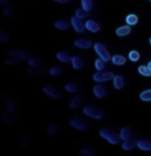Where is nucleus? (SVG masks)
<instances>
[{
  "instance_id": "nucleus-1",
  "label": "nucleus",
  "mask_w": 151,
  "mask_h": 156,
  "mask_svg": "<svg viewBox=\"0 0 151 156\" xmlns=\"http://www.w3.org/2000/svg\"><path fill=\"white\" fill-rule=\"evenodd\" d=\"M99 136L105 139L106 141H108L110 144L112 145H117L120 142V136H118L117 133H115L109 128H102L99 130Z\"/></svg>"
},
{
  "instance_id": "nucleus-2",
  "label": "nucleus",
  "mask_w": 151,
  "mask_h": 156,
  "mask_svg": "<svg viewBox=\"0 0 151 156\" xmlns=\"http://www.w3.org/2000/svg\"><path fill=\"white\" fill-rule=\"evenodd\" d=\"M83 114L89 118L93 119H102L105 116V112L99 108L93 107V105H86L83 108Z\"/></svg>"
},
{
  "instance_id": "nucleus-3",
  "label": "nucleus",
  "mask_w": 151,
  "mask_h": 156,
  "mask_svg": "<svg viewBox=\"0 0 151 156\" xmlns=\"http://www.w3.org/2000/svg\"><path fill=\"white\" fill-rule=\"evenodd\" d=\"M94 51L99 55V58H102L105 62H108L110 60H112V57L110 55V52L108 51V49L106 46L102 43H96L94 44Z\"/></svg>"
},
{
  "instance_id": "nucleus-4",
  "label": "nucleus",
  "mask_w": 151,
  "mask_h": 156,
  "mask_svg": "<svg viewBox=\"0 0 151 156\" xmlns=\"http://www.w3.org/2000/svg\"><path fill=\"white\" fill-rule=\"evenodd\" d=\"M70 124L74 128H76L77 130H80V131H85L89 127L88 123L79 117H71L70 119Z\"/></svg>"
},
{
  "instance_id": "nucleus-5",
  "label": "nucleus",
  "mask_w": 151,
  "mask_h": 156,
  "mask_svg": "<svg viewBox=\"0 0 151 156\" xmlns=\"http://www.w3.org/2000/svg\"><path fill=\"white\" fill-rule=\"evenodd\" d=\"M92 78H93V80L95 82H97V83H102V82H108L110 80H113L114 75H113V73H111V71L100 70V71H97V73H93Z\"/></svg>"
},
{
  "instance_id": "nucleus-6",
  "label": "nucleus",
  "mask_w": 151,
  "mask_h": 156,
  "mask_svg": "<svg viewBox=\"0 0 151 156\" xmlns=\"http://www.w3.org/2000/svg\"><path fill=\"white\" fill-rule=\"evenodd\" d=\"M43 91L48 95V96H50L53 99L60 98V97H61V95H62L61 91H60L59 89L55 88V87H53L51 85H46L43 88Z\"/></svg>"
},
{
  "instance_id": "nucleus-7",
  "label": "nucleus",
  "mask_w": 151,
  "mask_h": 156,
  "mask_svg": "<svg viewBox=\"0 0 151 156\" xmlns=\"http://www.w3.org/2000/svg\"><path fill=\"white\" fill-rule=\"evenodd\" d=\"M70 23H71V26H73V28L75 29V31L77 33H83L84 31H85L86 26L80 18H78L75 16V17H73L70 19Z\"/></svg>"
},
{
  "instance_id": "nucleus-8",
  "label": "nucleus",
  "mask_w": 151,
  "mask_h": 156,
  "mask_svg": "<svg viewBox=\"0 0 151 156\" xmlns=\"http://www.w3.org/2000/svg\"><path fill=\"white\" fill-rule=\"evenodd\" d=\"M75 46L79 49H83V50H87V49H90L92 47V41H89V39H86V38H78L74 41Z\"/></svg>"
},
{
  "instance_id": "nucleus-9",
  "label": "nucleus",
  "mask_w": 151,
  "mask_h": 156,
  "mask_svg": "<svg viewBox=\"0 0 151 156\" xmlns=\"http://www.w3.org/2000/svg\"><path fill=\"white\" fill-rule=\"evenodd\" d=\"M83 102H84V97L80 96V95H77V96H74L73 98L70 100L68 107H70V109L77 110L83 105Z\"/></svg>"
},
{
  "instance_id": "nucleus-10",
  "label": "nucleus",
  "mask_w": 151,
  "mask_h": 156,
  "mask_svg": "<svg viewBox=\"0 0 151 156\" xmlns=\"http://www.w3.org/2000/svg\"><path fill=\"white\" fill-rule=\"evenodd\" d=\"M70 63H71V66H73V68H74V69H76V70H80V69H82V68L84 67L83 58H82L81 56H78V55L71 57Z\"/></svg>"
},
{
  "instance_id": "nucleus-11",
  "label": "nucleus",
  "mask_w": 151,
  "mask_h": 156,
  "mask_svg": "<svg viewBox=\"0 0 151 156\" xmlns=\"http://www.w3.org/2000/svg\"><path fill=\"white\" fill-rule=\"evenodd\" d=\"M85 26H86L87 30H89L90 32L96 33V32H99V31L100 30L99 24L97 23V22H95L94 20H88V21H86Z\"/></svg>"
},
{
  "instance_id": "nucleus-12",
  "label": "nucleus",
  "mask_w": 151,
  "mask_h": 156,
  "mask_svg": "<svg viewBox=\"0 0 151 156\" xmlns=\"http://www.w3.org/2000/svg\"><path fill=\"white\" fill-rule=\"evenodd\" d=\"M93 93L95 95V97H97V98H104L106 95H107V91H106L105 86L99 84V85H95L93 87Z\"/></svg>"
},
{
  "instance_id": "nucleus-13",
  "label": "nucleus",
  "mask_w": 151,
  "mask_h": 156,
  "mask_svg": "<svg viewBox=\"0 0 151 156\" xmlns=\"http://www.w3.org/2000/svg\"><path fill=\"white\" fill-rule=\"evenodd\" d=\"M56 58L59 60L60 62L62 63H66V62H70L71 60V57L70 55V53L66 52V51H60V52H57L56 54Z\"/></svg>"
},
{
  "instance_id": "nucleus-14",
  "label": "nucleus",
  "mask_w": 151,
  "mask_h": 156,
  "mask_svg": "<svg viewBox=\"0 0 151 156\" xmlns=\"http://www.w3.org/2000/svg\"><path fill=\"white\" fill-rule=\"evenodd\" d=\"M131 134H132L131 128L129 127V126H124V127L121 128L119 136H120V139L121 140H123V141H126V140L131 139Z\"/></svg>"
},
{
  "instance_id": "nucleus-15",
  "label": "nucleus",
  "mask_w": 151,
  "mask_h": 156,
  "mask_svg": "<svg viewBox=\"0 0 151 156\" xmlns=\"http://www.w3.org/2000/svg\"><path fill=\"white\" fill-rule=\"evenodd\" d=\"M70 25H71V23H68L67 21H65V20H58L54 24L55 28L58 29V30H62V31L70 29Z\"/></svg>"
},
{
  "instance_id": "nucleus-16",
  "label": "nucleus",
  "mask_w": 151,
  "mask_h": 156,
  "mask_svg": "<svg viewBox=\"0 0 151 156\" xmlns=\"http://www.w3.org/2000/svg\"><path fill=\"white\" fill-rule=\"evenodd\" d=\"M137 147L143 151H150L151 150V142L147 140H140L137 142Z\"/></svg>"
},
{
  "instance_id": "nucleus-17",
  "label": "nucleus",
  "mask_w": 151,
  "mask_h": 156,
  "mask_svg": "<svg viewBox=\"0 0 151 156\" xmlns=\"http://www.w3.org/2000/svg\"><path fill=\"white\" fill-rule=\"evenodd\" d=\"M131 26L129 25H125V26H120L119 28L116 29V35L118 36H126L131 33Z\"/></svg>"
},
{
  "instance_id": "nucleus-18",
  "label": "nucleus",
  "mask_w": 151,
  "mask_h": 156,
  "mask_svg": "<svg viewBox=\"0 0 151 156\" xmlns=\"http://www.w3.org/2000/svg\"><path fill=\"white\" fill-rule=\"evenodd\" d=\"M113 85L114 87H115V89H117V90H120V89H122L123 88V86H124V80H123V78L121 76H114V78H113Z\"/></svg>"
},
{
  "instance_id": "nucleus-19",
  "label": "nucleus",
  "mask_w": 151,
  "mask_h": 156,
  "mask_svg": "<svg viewBox=\"0 0 151 156\" xmlns=\"http://www.w3.org/2000/svg\"><path fill=\"white\" fill-rule=\"evenodd\" d=\"M64 88L68 93H77V92L80 91V86L78 84L74 83V82H70L64 86Z\"/></svg>"
},
{
  "instance_id": "nucleus-20",
  "label": "nucleus",
  "mask_w": 151,
  "mask_h": 156,
  "mask_svg": "<svg viewBox=\"0 0 151 156\" xmlns=\"http://www.w3.org/2000/svg\"><path fill=\"white\" fill-rule=\"evenodd\" d=\"M41 64H43V62L38 57H31L28 59V65L31 68H39L41 66Z\"/></svg>"
},
{
  "instance_id": "nucleus-21",
  "label": "nucleus",
  "mask_w": 151,
  "mask_h": 156,
  "mask_svg": "<svg viewBox=\"0 0 151 156\" xmlns=\"http://www.w3.org/2000/svg\"><path fill=\"white\" fill-rule=\"evenodd\" d=\"M136 146H137V142L135 141V140L128 139V140H126V141L123 142V144L121 147H122V149L125 150V151H129V150L134 149Z\"/></svg>"
},
{
  "instance_id": "nucleus-22",
  "label": "nucleus",
  "mask_w": 151,
  "mask_h": 156,
  "mask_svg": "<svg viewBox=\"0 0 151 156\" xmlns=\"http://www.w3.org/2000/svg\"><path fill=\"white\" fill-rule=\"evenodd\" d=\"M13 114L14 113H10V112H5L3 113L1 115V118H2V120L4 121V122H6V123H9V124H13V123H15V117L13 116Z\"/></svg>"
},
{
  "instance_id": "nucleus-23",
  "label": "nucleus",
  "mask_w": 151,
  "mask_h": 156,
  "mask_svg": "<svg viewBox=\"0 0 151 156\" xmlns=\"http://www.w3.org/2000/svg\"><path fill=\"white\" fill-rule=\"evenodd\" d=\"M6 110L9 111L10 113H16L18 110V105L17 102H16L15 99L10 98L9 99V101L6 102Z\"/></svg>"
},
{
  "instance_id": "nucleus-24",
  "label": "nucleus",
  "mask_w": 151,
  "mask_h": 156,
  "mask_svg": "<svg viewBox=\"0 0 151 156\" xmlns=\"http://www.w3.org/2000/svg\"><path fill=\"white\" fill-rule=\"evenodd\" d=\"M58 130H59V125L57 123H51L50 125H48L47 127V133L50 134V136H53V134L57 133Z\"/></svg>"
},
{
  "instance_id": "nucleus-25",
  "label": "nucleus",
  "mask_w": 151,
  "mask_h": 156,
  "mask_svg": "<svg viewBox=\"0 0 151 156\" xmlns=\"http://www.w3.org/2000/svg\"><path fill=\"white\" fill-rule=\"evenodd\" d=\"M81 153L84 156H93L95 154V149L91 146H85L81 149Z\"/></svg>"
},
{
  "instance_id": "nucleus-26",
  "label": "nucleus",
  "mask_w": 151,
  "mask_h": 156,
  "mask_svg": "<svg viewBox=\"0 0 151 156\" xmlns=\"http://www.w3.org/2000/svg\"><path fill=\"white\" fill-rule=\"evenodd\" d=\"M112 62L115 65H123V64H125L126 59H125V57L121 56V55H115V56L112 57Z\"/></svg>"
},
{
  "instance_id": "nucleus-27",
  "label": "nucleus",
  "mask_w": 151,
  "mask_h": 156,
  "mask_svg": "<svg viewBox=\"0 0 151 156\" xmlns=\"http://www.w3.org/2000/svg\"><path fill=\"white\" fill-rule=\"evenodd\" d=\"M125 21H126V23H128V25L134 26V25H136V24L138 23V21H139V18H138L137 15L131 14V15H128V17L125 18Z\"/></svg>"
},
{
  "instance_id": "nucleus-28",
  "label": "nucleus",
  "mask_w": 151,
  "mask_h": 156,
  "mask_svg": "<svg viewBox=\"0 0 151 156\" xmlns=\"http://www.w3.org/2000/svg\"><path fill=\"white\" fill-rule=\"evenodd\" d=\"M140 75L144 76H151V68L149 66H145V65H141L138 68Z\"/></svg>"
},
{
  "instance_id": "nucleus-29",
  "label": "nucleus",
  "mask_w": 151,
  "mask_h": 156,
  "mask_svg": "<svg viewBox=\"0 0 151 156\" xmlns=\"http://www.w3.org/2000/svg\"><path fill=\"white\" fill-rule=\"evenodd\" d=\"M82 9H84L87 12H90L93 7V0H81Z\"/></svg>"
},
{
  "instance_id": "nucleus-30",
  "label": "nucleus",
  "mask_w": 151,
  "mask_h": 156,
  "mask_svg": "<svg viewBox=\"0 0 151 156\" xmlns=\"http://www.w3.org/2000/svg\"><path fill=\"white\" fill-rule=\"evenodd\" d=\"M140 99L143 101H151V89L145 90L140 94Z\"/></svg>"
},
{
  "instance_id": "nucleus-31",
  "label": "nucleus",
  "mask_w": 151,
  "mask_h": 156,
  "mask_svg": "<svg viewBox=\"0 0 151 156\" xmlns=\"http://www.w3.org/2000/svg\"><path fill=\"white\" fill-rule=\"evenodd\" d=\"M10 41L9 33L7 32L6 30L2 29V30L0 31V41H2V43H7V41Z\"/></svg>"
},
{
  "instance_id": "nucleus-32",
  "label": "nucleus",
  "mask_w": 151,
  "mask_h": 156,
  "mask_svg": "<svg viewBox=\"0 0 151 156\" xmlns=\"http://www.w3.org/2000/svg\"><path fill=\"white\" fill-rule=\"evenodd\" d=\"M94 66L96 68V70H104L105 69V61L102 59V58H97L94 62Z\"/></svg>"
},
{
  "instance_id": "nucleus-33",
  "label": "nucleus",
  "mask_w": 151,
  "mask_h": 156,
  "mask_svg": "<svg viewBox=\"0 0 151 156\" xmlns=\"http://www.w3.org/2000/svg\"><path fill=\"white\" fill-rule=\"evenodd\" d=\"M140 53L138 52V51H131L129 52V54H128V58H129V60L132 62H137V61H139L140 60Z\"/></svg>"
},
{
  "instance_id": "nucleus-34",
  "label": "nucleus",
  "mask_w": 151,
  "mask_h": 156,
  "mask_svg": "<svg viewBox=\"0 0 151 156\" xmlns=\"http://www.w3.org/2000/svg\"><path fill=\"white\" fill-rule=\"evenodd\" d=\"M89 12H87L84 9H78L76 10V17L80 18V19H85V18L88 17Z\"/></svg>"
},
{
  "instance_id": "nucleus-35",
  "label": "nucleus",
  "mask_w": 151,
  "mask_h": 156,
  "mask_svg": "<svg viewBox=\"0 0 151 156\" xmlns=\"http://www.w3.org/2000/svg\"><path fill=\"white\" fill-rule=\"evenodd\" d=\"M49 73H50V75L53 76H58L62 73V68L59 67V66H53V67L50 68Z\"/></svg>"
},
{
  "instance_id": "nucleus-36",
  "label": "nucleus",
  "mask_w": 151,
  "mask_h": 156,
  "mask_svg": "<svg viewBox=\"0 0 151 156\" xmlns=\"http://www.w3.org/2000/svg\"><path fill=\"white\" fill-rule=\"evenodd\" d=\"M41 73H43V71L39 70V68H32V69H29L27 71V75L28 76H41Z\"/></svg>"
},
{
  "instance_id": "nucleus-37",
  "label": "nucleus",
  "mask_w": 151,
  "mask_h": 156,
  "mask_svg": "<svg viewBox=\"0 0 151 156\" xmlns=\"http://www.w3.org/2000/svg\"><path fill=\"white\" fill-rule=\"evenodd\" d=\"M5 64L9 65V66H16V65L19 64V60H17V57H12L10 59L5 61Z\"/></svg>"
},
{
  "instance_id": "nucleus-38",
  "label": "nucleus",
  "mask_w": 151,
  "mask_h": 156,
  "mask_svg": "<svg viewBox=\"0 0 151 156\" xmlns=\"http://www.w3.org/2000/svg\"><path fill=\"white\" fill-rule=\"evenodd\" d=\"M29 52L28 51H25V50H23V51H20L19 52V59L21 60H25V59H28L29 58Z\"/></svg>"
},
{
  "instance_id": "nucleus-39",
  "label": "nucleus",
  "mask_w": 151,
  "mask_h": 156,
  "mask_svg": "<svg viewBox=\"0 0 151 156\" xmlns=\"http://www.w3.org/2000/svg\"><path fill=\"white\" fill-rule=\"evenodd\" d=\"M3 15L5 17H12L14 15V9H10V7H7V9H3Z\"/></svg>"
},
{
  "instance_id": "nucleus-40",
  "label": "nucleus",
  "mask_w": 151,
  "mask_h": 156,
  "mask_svg": "<svg viewBox=\"0 0 151 156\" xmlns=\"http://www.w3.org/2000/svg\"><path fill=\"white\" fill-rule=\"evenodd\" d=\"M19 52L20 51H17V50H10V51H9V56L10 57H17V56H19Z\"/></svg>"
},
{
  "instance_id": "nucleus-41",
  "label": "nucleus",
  "mask_w": 151,
  "mask_h": 156,
  "mask_svg": "<svg viewBox=\"0 0 151 156\" xmlns=\"http://www.w3.org/2000/svg\"><path fill=\"white\" fill-rule=\"evenodd\" d=\"M55 2L57 3H61V4H66V3H70V0H54Z\"/></svg>"
},
{
  "instance_id": "nucleus-42",
  "label": "nucleus",
  "mask_w": 151,
  "mask_h": 156,
  "mask_svg": "<svg viewBox=\"0 0 151 156\" xmlns=\"http://www.w3.org/2000/svg\"><path fill=\"white\" fill-rule=\"evenodd\" d=\"M9 0H0V3H1L2 5L9 4Z\"/></svg>"
},
{
  "instance_id": "nucleus-43",
  "label": "nucleus",
  "mask_w": 151,
  "mask_h": 156,
  "mask_svg": "<svg viewBox=\"0 0 151 156\" xmlns=\"http://www.w3.org/2000/svg\"><path fill=\"white\" fill-rule=\"evenodd\" d=\"M148 66H149V68H151V61L148 62Z\"/></svg>"
},
{
  "instance_id": "nucleus-44",
  "label": "nucleus",
  "mask_w": 151,
  "mask_h": 156,
  "mask_svg": "<svg viewBox=\"0 0 151 156\" xmlns=\"http://www.w3.org/2000/svg\"><path fill=\"white\" fill-rule=\"evenodd\" d=\"M149 43H150V44H151V37H150V39H149Z\"/></svg>"
},
{
  "instance_id": "nucleus-45",
  "label": "nucleus",
  "mask_w": 151,
  "mask_h": 156,
  "mask_svg": "<svg viewBox=\"0 0 151 156\" xmlns=\"http://www.w3.org/2000/svg\"><path fill=\"white\" fill-rule=\"evenodd\" d=\"M150 1H151V0H150Z\"/></svg>"
}]
</instances>
